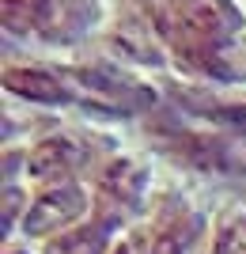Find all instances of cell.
I'll return each mask as SVG.
<instances>
[{
	"label": "cell",
	"instance_id": "1",
	"mask_svg": "<svg viewBox=\"0 0 246 254\" xmlns=\"http://www.w3.org/2000/svg\"><path fill=\"white\" fill-rule=\"evenodd\" d=\"M174 19L190 46H216L243 27L231 0H174Z\"/></svg>",
	"mask_w": 246,
	"mask_h": 254
},
{
	"label": "cell",
	"instance_id": "2",
	"mask_svg": "<svg viewBox=\"0 0 246 254\" xmlns=\"http://www.w3.org/2000/svg\"><path fill=\"white\" fill-rule=\"evenodd\" d=\"M84 209H87V193L80 190V186H72V182H68V186H57V190H49L46 197H38V201L27 209L23 232L27 235H49L53 228L76 220Z\"/></svg>",
	"mask_w": 246,
	"mask_h": 254
},
{
	"label": "cell",
	"instance_id": "3",
	"mask_svg": "<svg viewBox=\"0 0 246 254\" xmlns=\"http://www.w3.org/2000/svg\"><path fill=\"white\" fill-rule=\"evenodd\" d=\"M4 87L23 99H34V103H61L64 99L61 80L49 72H38V68H8L4 72Z\"/></svg>",
	"mask_w": 246,
	"mask_h": 254
},
{
	"label": "cell",
	"instance_id": "4",
	"mask_svg": "<svg viewBox=\"0 0 246 254\" xmlns=\"http://www.w3.org/2000/svg\"><path fill=\"white\" fill-rule=\"evenodd\" d=\"M27 167H31L34 179H57V175L76 167V148L68 140H42V144L31 152V163H27Z\"/></svg>",
	"mask_w": 246,
	"mask_h": 254
},
{
	"label": "cell",
	"instance_id": "5",
	"mask_svg": "<svg viewBox=\"0 0 246 254\" xmlns=\"http://www.w3.org/2000/svg\"><path fill=\"white\" fill-rule=\"evenodd\" d=\"M0 19H4V27L11 34H27L49 19V0H4Z\"/></svg>",
	"mask_w": 246,
	"mask_h": 254
},
{
	"label": "cell",
	"instance_id": "6",
	"mask_svg": "<svg viewBox=\"0 0 246 254\" xmlns=\"http://www.w3.org/2000/svg\"><path fill=\"white\" fill-rule=\"evenodd\" d=\"M102 247H106V224H87L49 243L46 254H102Z\"/></svg>",
	"mask_w": 246,
	"mask_h": 254
},
{
	"label": "cell",
	"instance_id": "7",
	"mask_svg": "<svg viewBox=\"0 0 246 254\" xmlns=\"http://www.w3.org/2000/svg\"><path fill=\"white\" fill-rule=\"evenodd\" d=\"M197 224L193 220H167L159 232L151 235V254H186Z\"/></svg>",
	"mask_w": 246,
	"mask_h": 254
},
{
	"label": "cell",
	"instance_id": "8",
	"mask_svg": "<svg viewBox=\"0 0 246 254\" xmlns=\"http://www.w3.org/2000/svg\"><path fill=\"white\" fill-rule=\"evenodd\" d=\"M110 193H118V197H137L140 190V171L133 167V163H125V159H118L114 167L106 171V182H102Z\"/></svg>",
	"mask_w": 246,
	"mask_h": 254
},
{
	"label": "cell",
	"instance_id": "9",
	"mask_svg": "<svg viewBox=\"0 0 246 254\" xmlns=\"http://www.w3.org/2000/svg\"><path fill=\"white\" fill-rule=\"evenodd\" d=\"M212 254H246V220H227L216 235Z\"/></svg>",
	"mask_w": 246,
	"mask_h": 254
},
{
	"label": "cell",
	"instance_id": "10",
	"mask_svg": "<svg viewBox=\"0 0 246 254\" xmlns=\"http://www.w3.org/2000/svg\"><path fill=\"white\" fill-rule=\"evenodd\" d=\"M15 209H19V190H8V205H4V232H8L11 216H15Z\"/></svg>",
	"mask_w": 246,
	"mask_h": 254
},
{
	"label": "cell",
	"instance_id": "11",
	"mask_svg": "<svg viewBox=\"0 0 246 254\" xmlns=\"http://www.w3.org/2000/svg\"><path fill=\"white\" fill-rule=\"evenodd\" d=\"M114 254H129V247H118V251H114Z\"/></svg>",
	"mask_w": 246,
	"mask_h": 254
}]
</instances>
